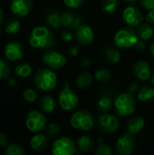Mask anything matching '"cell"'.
<instances>
[{
	"mask_svg": "<svg viewBox=\"0 0 154 155\" xmlns=\"http://www.w3.org/2000/svg\"><path fill=\"white\" fill-rule=\"evenodd\" d=\"M71 125L76 130L89 131L94 125V117L89 111H78L72 115Z\"/></svg>",
	"mask_w": 154,
	"mask_h": 155,
	"instance_id": "obj_4",
	"label": "cell"
},
{
	"mask_svg": "<svg viewBox=\"0 0 154 155\" xmlns=\"http://www.w3.org/2000/svg\"><path fill=\"white\" fill-rule=\"evenodd\" d=\"M7 84H8V85L9 86H15V84H16V82H15V79L14 78V77H11V76H9V77H7Z\"/></svg>",
	"mask_w": 154,
	"mask_h": 155,
	"instance_id": "obj_47",
	"label": "cell"
},
{
	"mask_svg": "<svg viewBox=\"0 0 154 155\" xmlns=\"http://www.w3.org/2000/svg\"><path fill=\"white\" fill-rule=\"evenodd\" d=\"M11 74V66L5 59L0 58V79L9 77Z\"/></svg>",
	"mask_w": 154,
	"mask_h": 155,
	"instance_id": "obj_33",
	"label": "cell"
},
{
	"mask_svg": "<svg viewBox=\"0 0 154 155\" xmlns=\"http://www.w3.org/2000/svg\"><path fill=\"white\" fill-rule=\"evenodd\" d=\"M34 81L35 87L38 90L49 92L55 88L57 84V76L54 71L48 68H42L34 74Z\"/></svg>",
	"mask_w": 154,
	"mask_h": 155,
	"instance_id": "obj_2",
	"label": "cell"
},
{
	"mask_svg": "<svg viewBox=\"0 0 154 155\" xmlns=\"http://www.w3.org/2000/svg\"><path fill=\"white\" fill-rule=\"evenodd\" d=\"M32 72L33 71H32L31 65L26 63H20L15 68V74L20 77H23V78H25V77H28L29 75H31Z\"/></svg>",
	"mask_w": 154,
	"mask_h": 155,
	"instance_id": "obj_28",
	"label": "cell"
},
{
	"mask_svg": "<svg viewBox=\"0 0 154 155\" xmlns=\"http://www.w3.org/2000/svg\"><path fill=\"white\" fill-rule=\"evenodd\" d=\"M133 72L141 81H146L152 75L151 67L145 61H137L133 66Z\"/></svg>",
	"mask_w": 154,
	"mask_h": 155,
	"instance_id": "obj_16",
	"label": "cell"
},
{
	"mask_svg": "<svg viewBox=\"0 0 154 155\" xmlns=\"http://www.w3.org/2000/svg\"><path fill=\"white\" fill-rule=\"evenodd\" d=\"M113 107V102L108 96H102L97 102V109L102 114H107Z\"/></svg>",
	"mask_w": 154,
	"mask_h": 155,
	"instance_id": "obj_26",
	"label": "cell"
},
{
	"mask_svg": "<svg viewBox=\"0 0 154 155\" xmlns=\"http://www.w3.org/2000/svg\"><path fill=\"white\" fill-rule=\"evenodd\" d=\"M125 3H127V4H129V5H133V4H135L136 2H137V0H123Z\"/></svg>",
	"mask_w": 154,
	"mask_h": 155,
	"instance_id": "obj_49",
	"label": "cell"
},
{
	"mask_svg": "<svg viewBox=\"0 0 154 155\" xmlns=\"http://www.w3.org/2000/svg\"><path fill=\"white\" fill-rule=\"evenodd\" d=\"M104 55L105 58L107 59V61L111 64H117L120 62L121 59V55L120 53L113 47H106L104 50Z\"/></svg>",
	"mask_w": 154,
	"mask_h": 155,
	"instance_id": "obj_27",
	"label": "cell"
},
{
	"mask_svg": "<svg viewBox=\"0 0 154 155\" xmlns=\"http://www.w3.org/2000/svg\"><path fill=\"white\" fill-rule=\"evenodd\" d=\"M142 6L147 10L154 9V0H139Z\"/></svg>",
	"mask_w": 154,
	"mask_h": 155,
	"instance_id": "obj_38",
	"label": "cell"
},
{
	"mask_svg": "<svg viewBox=\"0 0 154 155\" xmlns=\"http://www.w3.org/2000/svg\"><path fill=\"white\" fill-rule=\"evenodd\" d=\"M103 10L106 13H113L119 6V0H103Z\"/></svg>",
	"mask_w": 154,
	"mask_h": 155,
	"instance_id": "obj_32",
	"label": "cell"
},
{
	"mask_svg": "<svg viewBox=\"0 0 154 155\" xmlns=\"http://www.w3.org/2000/svg\"><path fill=\"white\" fill-rule=\"evenodd\" d=\"M151 53H152V56L154 57V42H153V44L152 45V46H151Z\"/></svg>",
	"mask_w": 154,
	"mask_h": 155,
	"instance_id": "obj_50",
	"label": "cell"
},
{
	"mask_svg": "<svg viewBox=\"0 0 154 155\" xmlns=\"http://www.w3.org/2000/svg\"><path fill=\"white\" fill-rule=\"evenodd\" d=\"M55 39L54 34L44 26H37L34 28L30 34L29 44L36 49L50 48L54 45Z\"/></svg>",
	"mask_w": 154,
	"mask_h": 155,
	"instance_id": "obj_1",
	"label": "cell"
},
{
	"mask_svg": "<svg viewBox=\"0 0 154 155\" xmlns=\"http://www.w3.org/2000/svg\"><path fill=\"white\" fill-rule=\"evenodd\" d=\"M123 19L126 24L132 26H138L143 20V15L139 8L130 5L123 10Z\"/></svg>",
	"mask_w": 154,
	"mask_h": 155,
	"instance_id": "obj_14",
	"label": "cell"
},
{
	"mask_svg": "<svg viewBox=\"0 0 154 155\" xmlns=\"http://www.w3.org/2000/svg\"><path fill=\"white\" fill-rule=\"evenodd\" d=\"M48 145V138L43 134H37L32 137L30 141L31 148L35 152H43Z\"/></svg>",
	"mask_w": 154,
	"mask_h": 155,
	"instance_id": "obj_17",
	"label": "cell"
},
{
	"mask_svg": "<svg viewBox=\"0 0 154 155\" xmlns=\"http://www.w3.org/2000/svg\"><path fill=\"white\" fill-rule=\"evenodd\" d=\"M76 152L74 142L69 137H61L57 139L52 147L54 155H72Z\"/></svg>",
	"mask_w": 154,
	"mask_h": 155,
	"instance_id": "obj_8",
	"label": "cell"
},
{
	"mask_svg": "<svg viewBox=\"0 0 154 155\" xmlns=\"http://www.w3.org/2000/svg\"><path fill=\"white\" fill-rule=\"evenodd\" d=\"M145 19L148 23L150 24H154V9L149 10V12L147 13Z\"/></svg>",
	"mask_w": 154,
	"mask_h": 155,
	"instance_id": "obj_42",
	"label": "cell"
},
{
	"mask_svg": "<svg viewBox=\"0 0 154 155\" xmlns=\"http://www.w3.org/2000/svg\"><path fill=\"white\" fill-rule=\"evenodd\" d=\"M75 37L77 42L84 46L90 45L93 42L94 35L93 29L84 24H81L75 29Z\"/></svg>",
	"mask_w": 154,
	"mask_h": 155,
	"instance_id": "obj_15",
	"label": "cell"
},
{
	"mask_svg": "<svg viewBox=\"0 0 154 155\" xmlns=\"http://www.w3.org/2000/svg\"><path fill=\"white\" fill-rule=\"evenodd\" d=\"M77 148L83 153H90L94 148V141L87 135H83L77 141Z\"/></svg>",
	"mask_w": 154,
	"mask_h": 155,
	"instance_id": "obj_19",
	"label": "cell"
},
{
	"mask_svg": "<svg viewBox=\"0 0 154 155\" xmlns=\"http://www.w3.org/2000/svg\"><path fill=\"white\" fill-rule=\"evenodd\" d=\"M33 10V3L31 0H11L10 11L16 17H24L28 15Z\"/></svg>",
	"mask_w": 154,
	"mask_h": 155,
	"instance_id": "obj_11",
	"label": "cell"
},
{
	"mask_svg": "<svg viewBox=\"0 0 154 155\" xmlns=\"http://www.w3.org/2000/svg\"><path fill=\"white\" fill-rule=\"evenodd\" d=\"M134 46L136 47V49L140 52H143L146 50V44L144 43V40H142V39H139L137 40L136 44L134 45Z\"/></svg>",
	"mask_w": 154,
	"mask_h": 155,
	"instance_id": "obj_39",
	"label": "cell"
},
{
	"mask_svg": "<svg viewBox=\"0 0 154 155\" xmlns=\"http://www.w3.org/2000/svg\"><path fill=\"white\" fill-rule=\"evenodd\" d=\"M81 22H82V18H81V16H80V15H76V16H75V20H74V22L73 25L71 26V28L75 30V29H76L80 25H81Z\"/></svg>",
	"mask_w": 154,
	"mask_h": 155,
	"instance_id": "obj_45",
	"label": "cell"
},
{
	"mask_svg": "<svg viewBox=\"0 0 154 155\" xmlns=\"http://www.w3.org/2000/svg\"><path fill=\"white\" fill-rule=\"evenodd\" d=\"M137 40V32L130 27L120 29L114 35V43L120 48H130L136 44Z\"/></svg>",
	"mask_w": 154,
	"mask_h": 155,
	"instance_id": "obj_5",
	"label": "cell"
},
{
	"mask_svg": "<svg viewBox=\"0 0 154 155\" xmlns=\"http://www.w3.org/2000/svg\"><path fill=\"white\" fill-rule=\"evenodd\" d=\"M25 125L30 132L37 134L46 126V118L41 112L36 110L30 111L26 115Z\"/></svg>",
	"mask_w": 154,
	"mask_h": 155,
	"instance_id": "obj_7",
	"label": "cell"
},
{
	"mask_svg": "<svg viewBox=\"0 0 154 155\" xmlns=\"http://www.w3.org/2000/svg\"><path fill=\"white\" fill-rule=\"evenodd\" d=\"M91 64V62L89 60V58H83V60L81 61V65L83 68H88Z\"/></svg>",
	"mask_w": 154,
	"mask_h": 155,
	"instance_id": "obj_46",
	"label": "cell"
},
{
	"mask_svg": "<svg viewBox=\"0 0 154 155\" xmlns=\"http://www.w3.org/2000/svg\"><path fill=\"white\" fill-rule=\"evenodd\" d=\"M75 15H74L71 12H64L61 14V24L63 26L70 27L73 25L74 20H75Z\"/></svg>",
	"mask_w": 154,
	"mask_h": 155,
	"instance_id": "obj_30",
	"label": "cell"
},
{
	"mask_svg": "<svg viewBox=\"0 0 154 155\" xmlns=\"http://www.w3.org/2000/svg\"><path fill=\"white\" fill-rule=\"evenodd\" d=\"M137 97L142 102H147L154 98V89L151 86H143L139 89Z\"/></svg>",
	"mask_w": 154,
	"mask_h": 155,
	"instance_id": "obj_24",
	"label": "cell"
},
{
	"mask_svg": "<svg viewBox=\"0 0 154 155\" xmlns=\"http://www.w3.org/2000/svg\"><path fill=\"white\" fill-rule=\"evenodd\" d=\"M64 3L69 8H78L84 5V0H64Z\"/></svg>",
	"mask_w": 154,
	"mask_h": 155,
	"instance_id": "obj_37",
	"label": "cell"
},
{
	"mask_svg": "<svg viewBox=\"0 0 154 155\" xmlns=\"http://www.w3.org/2000/svg\"><path fill=\"white\" fill-rule=\"evenodd\" d=\"M79 99L76 94L71 89L69 82H65L64 88L59 94V104L65 111H72L77 107Z\"/></svg>",
	"mask_w": 154,
	"mask_h": 155,
	"instance_id": "obj_6",
	"label": "cell"
},
{
	"mask_svg": "<svg viewBox=\"0 0 154 155\" xmlns=\"http://www.w3.org/2000/svg\"><path fill=\"white\" fill-rule=\"evenodd\" d=\"M138 90H139V85H138L137 83H132V84L129 85V93L134 94V93H136Z\"/></svg>",
	"mask_w": 154,
	"mask_h": 155,
	"instance_id": "obj_44",
	"label": "cell"
},
{
	"mask_svg": "<svg viewBox=\"0 0 154 155\" xmlns=\"http://www.w3.org/2000/svg\"><path fill=\"white\" fill-rule=\"evenodd\" d=\"M114 108L117 114L121 117H125L133 114L135 112L136 101L131 93H123L119 94L114 101Z\"/></svg>",
	"mask_w": 154,
	"mask_h": 155,
	"instance_id": "obj_3",
	"label": "cell"
},
{
	"mask_svg": "<svg viewBox=\"0 0 154 155\" xmlns=\"http://www.w3.org/2000/svg\"><path fill=\"white\" fill-rule=\"evenodd\" d=\"M46 133L49 136L51 137H55V136H58L61 133V129L59 127L58 124H54V123H51L48 124L47 128H46Z\"/></svg>",
	"mask_w": 154,
	"mask_h": 155,
	"instance_id": "obj_36",
	"label": "cell"
},
{
	"mask_svg": "<svg viewBox=\"0 0 154 155\" xmlns=\"http://www.w3.org/2000/svg\"><path fill=\"white\" fill-rule=\"evenodd\" d=\"M93 81V75L88 72H84L78 75L76 79V85L78 88L84 90L92 85Z\"/></svg>",
	"mask_w": 154,
	"mask_h": 155,
	"instance_id": "obj_21",
	"label": "cell"
},
{
	"mask_svg": "<svg viewBox=\"0 0 154 155\" xmlns=\"http://www.w3.org/2000/svg\"><path fill=\"white\" fill-rule=\"evenodd\" d=\"M97 125L102 133L106 134H113L119 128V121L115 116L112 114H103L97 121Z\"/></svg>",
	"mask_w": 154,
	"mask_h": 155,
	"instance_id": "obj_9",
	"label": "cell"
},
{
	"mask_svg": "<svg viewBox=\"0 0 154 155\" xmlns=\"http://www.w3.org/2000/svg\"><path fill=\"white\" fill-rule=\"evenodd\" d=\"M45 22L49 26L57 29V28L61 27V25H62V24H61V15L59 14L58 11L52 10L46 15Z\"/></svg>",
	"mask_w": 154,
	"mask_h": 155,
	"instance_id": "obj_22",
	"label": "cell"
},
{
	"mask_svg": "<svg viewBox=\"0 0 154 155\" xmlns=\"http://www.w3.org/2000/svg\"><path fill=\"white\" fill-rule=\"evenodd\" d=\"M68 54H69L71 56H77V55H78V48H77V46L73 45V46L69 47V49H68Z\"/></svg>",
	"mask_w": 154,
	"mask_h": 155,
	"instance_id": "obj_43",
	"label": "cell"
},
{
	"mask_svg": "<svg viewBox=\"0 0 154 155\" xmlns=\"http://www.w3.org/2000/svg\"><path fill=\"white\" fill-rule=\"evenodd\" d=\"M95 153L97 155H111L112 150H111L110 146H108L107 144L103 143V140L101 138L100 142H99V145L97 146V148L95 150Z\"/></svg>",
	"mask_w": 154,
	"mask_h": 155,
	"instance_id": "obj_34",
	"label": "cell"
},
{
	"mask_svg": "<svg viewBox=\"0 0 154 155\" xmlns=\"http://www.w3.org/2000/svg\"><path fill=\"white\" fill-rule=\"evenodd\" d=\"M135 149V139L133 134L124 133L123 134L117 143H116V150L119 153L124 155L131 154L133 153Z\"/></svg>",
	"mask_w": 154,
	"mask_h": 155,
	"instance_id": "obj_10",
	"label": "cell"
},
{
	"mask_svg": "<svg viewBox=\"0 0 154 155\" xmlns=\"http://www.w3.org/2000/svg\"><path fill=\"white\" fill-rule=\"evenodd\" d=\"M5 154L6 155H24L25 150L23 146L18 143H11L5 147Z\"/></svg>",
	"mask_w": 154,
	"mask_h": 155,
	"instance_id": "obj_29",
	"label": "cell"
},
{
	"mask_svg": "<svg viewBox=\"0 0 154 155\" xmlns=\"http://www.w3.org/2000/svg\"><path fill=\"white\" fill-rule=\"evenodd\" d=\"M5 56L6 60L16 62L24 56V47L18 41H10L5 47Z\"/></svg>",
	"mask_w": 154,
	"mask_h": 155,
	"instance_id": "obj_13",
	"label": "cell"
},
{
	"mask_svg": "<svg viewBox=\"0 0 154 155\" xmlns=\"http://www.w3.org/2000/svg\"><path fill=\"white\" fill-rule=\"evenodd\" d=\"M43 62L53 69H61L66 64L65 57L59 52L54 50L47 51L43 55Z\"/></svg>",
	"mask_w": 154,
	"mask_h": 155,
	"instance_id": "obj_12",
	"label": "cell"
},
{
	"mask_svg": "<svg viewBox=\"0 0 154 155\" xmlns=\"http://www.w3.org/2000/svg\"><path fill=\"white\" fill-rule=\"evenodd\" d=\"M23 98L25 101L29 103L34 102L37 99V93L35 92V90L32 88H27L23 93Z\"/></svg>",
	"mask_w": 154,
	"mask_h": 155,
	"instance_id": "obj_35",
	"label": "cell"
},
{
	"mask_svg": "<svg viewBox=\"0 0 154 155\" xmlns=\"http://www.w3.org/2000/svg\"><path fill=\"white\" fill-rule=\"evenodd\" d=\"M62 39L65 42H69L73 39V34L71 31L67 30V31H64L62 34Z\"/></svg>",
	"mask_w": 154,
	"mask_h": 155,
	"instance_id": "obj_40",
	"label": "cell"
},
{
	"mask_svg": "<svg viewBox=\"0 0 154 155\" xmlns=\"http://www.w3.org/2000/svg\"><path fill=\"white\" fill-rule=\"evenodd\" d=\"M39 106L41 110L46 114H51L55 110L56 103L55 100L50 95H44L39 100Z\"/></svg>",
	"mask_w": 154,
	"mask_h": 155,
	"instance_id": "obj_18",
	"label": "cell"
},
{
	"mask_svg": "<svg viewBox=\"0 0 154 155\" xmlns=\"http://www.w3.org/2000/svg\"><path fill=\"white\" fill-rule=\"evenodd\" d=\"M112 78L111 73L106 69H99L95 72V79L102 84L107 83Z\"/></svg>",
	"mask_w": 154,
	"mask_h": 155,
	"instance_id": "obj_31",
	"label": "cell"
},
{
	"mask_svg": "<svg viewBox=\"0 0 154 155\" xmlns=\"http://www.w3.org/2000/svg\"><path fill=\"white\" fill-rule=\"evenodd\" d=\"M8 143V138L5 134L1 133L0 134V146L1 147H6Z\"/></svg>",
	"mask_w": 154,
	"mask_h": 155,
	"instance_id": "obj_41",
	"label": "cell"
},
{
	"mask_svg": "<svg viewBox=\"0 0 154 155\" xmlns=\"http://www.w3.org/2000/svg\"><path fill=\"white\" fill-rule=\"evenodd\" d=\"M20 29V22L17 18H9L5 24V30L8 35H15Z\"/></svg>",
	"mask_w": 154,
	"mask_h": 155,
	"instance_id": "obj_25",
	"label": "cell"
},
{
	"mask_svg": "<svg viewBox=\"0 0 154 155\" xmlns=\"http://www.w3.org/2000/svg\"><path fill=\"white\" fill-rule=\"evenodd\" d=\"M151 83H152V84L154 85V74L151 75Z\"/></svg>",
	"mask_w": 154,
	"mask_h": 155,
	"instance_id": "obj_51",
	"label": "cell"
},
{
	"mask_svg": "<svg viewBox=\"0 0 154 155\" xmlns=\"http://www.w3.org/2000/svg\"><path fill=\"white\" fill-rule=\"evenodd\" d=\"M144 120L142 117H133L132 119H130L127 123V129L128 132L133 134H136L139 132H141V130L143 128L144 126Z\"/></svg>",
	"mask_w": 154,
	"mask_h": 155,
	"instance_id": "obj_20",
	"label": "cell"
},
{
	"mask_svg": "<svg viewBox=\"0 0 154 155\" xmlns=\"http://www.w3.org/2000/svg\"><path fill=\"white\" fill-rule=\"evenodd\" d=\"M154 30L152 28V25H146V24H143V25H141L137 30V35H138V37L142 40H144V41H147L149 39L152 38V36L153 35Z\"/></svg>",
	"mask_w": 154,
	"mask_h": 155,
	"instance_id": "obj_23",
	"label": "cell"
},
{
	"mask_svg": "<svg viewBox=\"0 0 154 155\" xmlns=\"http://www.w3.org/2000/svg\"><path fill=\"white\" fill-rule=\"evenodd\" d=\"M4 18H5L4 11H3V9L0 7V32H1V30H2V25H3V22H4Z\"/></svg>",
	"mask_w": 154,
	"mask_h": 155,
	"instance_id": "obj_48",
	"label": "cell"
}]
</instances>
